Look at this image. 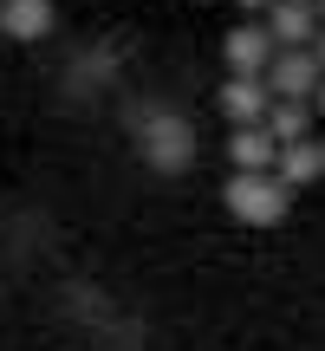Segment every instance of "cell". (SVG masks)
I'll return each instance as SVG.
<instances>
[{"mask_svg":"<svg viewBox=\"0 0 325 351\" xmlns=\"http://www.w3.org/2000/svg\"><path fill=\"white\" fill-rule=\"evenodd\" d=\"M221 202H228V215L234 221H248V228H274L280 215H287V202H293V189L280 182V176H228V189H221Z\"/></svg>","mask_w":325,"mask_h":351,"instance_id":"1","label":"cell"},{"mask_svg":"<svg viewBox=\"0 0 325 351\" xmlns=\"http://www.w3.org/2000/svg\"><path fill=\"white\" fill-rule=\"evenodd\" d=\"M221 59H228V72H234V78H267V72H274V59H280L274 26H267V20H241L234 33L221 39Z\"/></svg>","mask_w":325,"mask_h":351,"instance_id":"2","label":"cell"},{"mask_svg":"<svg viewBox=\"0 0 325 351\" xmlns=\"http://www.w3.org/2000/svg\"><path fill=\"white\" fill-rule=\"evenodd\" d=\"M143 163L162 169V176H182L195 163V130H189L182 117H150V124H143Z\"/></svg>","mask_w":325,"mask_h":351,"instance_id":"3","label":"cell"},{"mask_svg":"<svg viewBox=\"0 0 325 351\" xmlns=\"http://www.w3.org/2000/svg\"><path fill=\"white\" fill-rule=\"evenodd\" d=\"M274 85H267V78H228L221 85V117L234 130H254V124H267V117H274Z\"/></svg>","mask_w":325,"mask_h":351,"instance_id":"4","label":"cell"},{"mask_svg":"<svg viewBox=\"0 0 325 351\" xmlns=\"http://www.w3.org/2000/svg\"><path fill=\"white\" fill-rule=\"evenodd\" d=\"M267 85H274V98H287V104H313L319 85H325V65L313 59V52H280L274 72H267Z\"/></svg>","mask_w":325,"mask_h":351,"instance_id":"5","label":"cell"},{"mask_svg":"<svg viewBox=\"0 0 325 351\" xmlns=\"http://www.w3.org/2000/svg\"><path fill=\"white\" fill-rule=\"evenodd\" d=\"M267 26H274L280 52H313V39L325 33V26H319V7H313V0H280V7L267 13Z\"/></svg>","mask_w":325,"mask_h":351,"instance_id":"6","label":"cell"},{"mask_svg":"<svg viewBox=\"0 0 325 351\" xmlns=\"http://www.w3.org/2000/svg\"><path fill=\"white\" fill-rule=\"evenodd\" d=\"M280 150H287V143H280L267 124L234 130V137H228V156H234V169H241V176H274V169H280Z\"/></svg>","mask_w":325,"mask_h":351,"instance_id":"7","label":"cell"},{"mask_svg":"<svg viewBox=\"0 0 325 351\" xmlns=\"http://www.w3.org/2000/svg\"><path fill=\"white\" fill-rule=\"evenodd\" d=\"M59 7L52 0H0V33L7 39H46Z\"/></svg>","mask_w":325,"mask_h":351,"instance_id":"8","label":"cell"},{"mask_svg":"<svg viewBox=\"0 0 325 351\" xmlns=\"http://www.w3.org/2000/svg\"><path fill=\"white\" fill-rule=\"evenodd\" d=\"M280 182H287V189H306V182H319V176H325V143L313 137V143H287V150H280Z\"/></svg>","mask_w":325,"mask_h":351,"instance_id":"9","label":"cell"},{"mask_svg":"<svg viewBox=\"0 0 325 351\" xmlns=\"http://www.w3.org/2000/svg\"><path fill=\"white\" fill-rule=\"evenodd\" d=\"M313 104H287V98H280L274 104V117H267V130H274V137L280 143H313Z\"/></svg>","mask_w":325,"mask_h":351,"instance_id":"10","label":"cell"},{"mask_svg":"<svg viewBox=\"0 0 325 351\" xmlns=\"http://www.w3.org/2000/svg\"><path fill=\"white\" fill-rule=\"evenodd\" d=\"M234 7H241V13H274L280 0H234Z\"/></svg>","mask_w":325,"mask_h":351,"instance_id":"11","label":"cell"},{"mask_svg":"<svg viewBox=\"0 0 325 351\" xmlns=\"http://www.w3.org/2000/svg\"><path fill=\"white\" fill-rule=\"evenodd\" d=\"M313 59H319V65H325V33H319V39H313Z\"/></svg>","mask_w":325,"mask_h":351,"instance_id":"12","label":"cell"},{"mask_svg":"<svg viewBox=\"0 0 325 351\" xmlns=\"http://www.w3.org/2000/svg\"><path fill=\"white\" fill-rule=\"evenodd\" d=\"M313 111H319V117H325V85H319V98H313Z\"/></svg>","mask_w":325,"mask_h":351,"instance_id":"13","label":"cell"},{"mask_svg":"<svg viewBox=\"0 0 325 351\" xmlns=\"http://www.w3.org/2000/svg\"><path fill=\"white\" fill-rule=\"evenodd\" d=\"M313 7H319V26H325V0H313Z\"/></svg>","mask_w":325,"mask_h":351,"instance_id":"14","label":"cell"},{"mask_svg":"<svg viewBox=\"0 0 325 351\" xmlns=\"http://www.w3.org/2000/svg\"><path fill=\"white\" fill-rule=\"evenodd\" d=\"M319 143H325V137H319Z\"/></svg>","mask_w":325,"mask_h":351,"instance_id":"15","label":"cell"}]
</instances>
